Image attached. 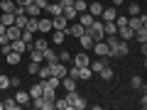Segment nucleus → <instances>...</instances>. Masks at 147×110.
Segmentation results:
<instances>
[{
  "label": "nucleus",
  "mask_w": 147,
  "mask_h": 110,
  "mask_svg": "<svg viewBox=\"0 0 147 110\" xmlns=\"http://www.w3.org/2000/svg\"><path fill=\"white\" fill-rule=\"evenodd\" d=\"M34 3H37V5H39V10H42V12H44V7L49 5V0H34Z\"/></svg>",
  "instance_id": "nucleus-44"
},
{
  "label": "nucleus",
  "mask_w": 147,
  "mask_h": 110,
  "mask_svg": "<svg viewBox=\"0 0 147 110\" xmlns=\"http://www.w3.org/2000/svg\"><path fill=\"white\" fill-rule=\"evenodd\" d=\"M37 68H39V64H37V61H30V66H27V71H30L32 76H37Z\"/></svg>",
  "instance_id": "nucleus-43"
},
{
  "label": "nucleus",
  "mask_w": 147,
  "mask_h": 110,
  "mask_svg": "<svg viewBox=\"0 0 147 110\" xmlns=\"http://www.w3.org/2000/svg\"><path fill=\"white\" fill-rule=\"evenodd\" d=\"M79 44H81L84 52H91V49H93V37L88 34V30H84V34L79 37Z\"/></svg>",
  "instance_id": "nucleus-4"
},
{
  "label": "nucleus",
  "mask_w": 147,
  "mask_h": 110,
  "mask_svg": "<svg viewBox=\"0 0 147 110\" xmlns=\"http://www.w3.org/2000/svg\"><path fill=\"white\" fill-rule=\"evenodd\" d=\"M132 39H135L137 44H147V30L142 27V30H137L135 34H132Z\"/></svg>",
  "instance_id": "nucleus-21"
},
{
  "label": "nucleus",
  "mask_w": 147,
  "mask_h": 110,
  "mask_svg": "<svg viewBox=\"0 0 147 110\" xmlns=\"http://www.w3.org/2000/svg\"><path fill=\"white\" fill-rule=\"evenodd\" d=\"M132 34H135V30H132L130 25H123V27H118V37H120L123 42H130V39H132Z\"/></svg>",
  "instance_id": "nucleus-9"
},
{
  "label": "nucleus",
  "mask_w": 147,
  "mask_h": 110,
  "mask_svg": "<svg viewBox=\"0 0 147 110\" xmlns=\"http://www.w3.org/2000/svg\"><path fill=\"white\" fill-rule=\"evenodd\" d=\"M20 39H22L25 44H32V42H34V32H30V30H22Z\"/></svg>",
  "instance_id": "nucleus-29"
},
{
  "label": "nucleus",
  "mask_w": 147,
  "mask_h": 110,
  "mask_svg": "<svg viewBox=\"0 0 147 110\" xmlns=\"http://www.w3.org/2000/svg\"><path fill=\"white\" fill-rule=\"evenodd\" d=\"M66 27H69V20L64 15H54L52 17V30H61V32H66Z\"/></svg>",
  "instance_id": "nucleus-6"
},
{
  "label": "nucleus",
  "mask_w": 147,
  "mask_h": 110,
  "mask_svg": "<svg viewBox=\"0 0 147 110\" xmlns=\"http://www.w3.org/2000/svg\"><path fill=\"white\" fill-rule=\"evenodd\" d=\"M44 86H49V88H59V83H61V78H57V76H49V78L42 81Z\"/></svg>",
  "instance_id": "nucleus-30"
},
{
  "label": "nucleus",
  "mask_w": 147,
  "mask_h": 110,
  "mask_svg": "<svg viewBox=\"0 0 147 110\" xmlns=\"http://www.w3.org/2000/svg\"><path fill=\"white\" fill-rule=\"evenodd\" d=\"M54 108H57V110H69L66 98H59V95H57V98H54Z\"/></svg>",
  "instance_id": "nucleus-31"
},
{
  "label": "nucleus",
  "mask_w": 147,
  "mask_h": 110,
  "mask_svg": "<svg viewBox=\"0 0 147 110\" xmlns=\"http://www.w3.org/2000/svg\"><path fill=\"white\" fill-rule=\"evenodd\" d=\"M37 32L49 34L52 32V17H37Z\"/></svg>",
  "instance_id": "nucleus-3"
},
{
  "label": "nucleus",
  "mask_w": 147,
  "mask_h": 110,
  "mask_svg": "<svg viewBox=\"0 0 147 110\" xmlns=\"http://www.w3.org/2000/svg\"><path fill=\"white\" fill-rule=\"evenodd\" d=\"M3 105H5V110H20V103H17L15 98H5Z\"/></svg>",
  "instance_id": "nucleus-32"
},
{
  "label": "nucleus",
  "mask_w": 147,
  "mask_h": 110,
  "mask_svg": "<svg viewBox=\"0 0 147 110\" xmlns=\"http://www.w3.org/2000/svg\"><path fill=\"white\" fill-rule=\"evenodd\" d=\"M130 86H132V88H142V91H145V83H142L140 76H132V78H130Z\"/></svg>",
  "instance_id": "nucleus-40"
},
{
  "label": "nucleus",
  "mask_w": 147,
  "mask_h": 110,
  "mask_svg": "<svg viewBox=\"0 0 147 110\" xmlns=\"http://www.w3.org/2000/svg\"><path fill=\"white\" fill-rule=\"evenodd\" d=\"M127 52H130V47H127V42H120V47H118V54H120V56H125Z\"/></svg>",
  "instance_id": "nucleus-42"
},
{
  "label": "nucleus",
  "mask_w": 147,
  "mask_h": 110,
  "mask_svg": "<svg viewBox=\"0 0 147 110\" xmlns=\"http://www.w3.org/2000/svg\"><path fill=\"white\" fill-rule=\"evenodd\" d=\"M115 15H118V7H115V5H108V7H103V12H100L103 22H113V20H115Z\"/></svg>",
  "instance_id": "nucleus-10"
},
{
  "label": "nucleus",
  "mask_w": 147,
  "mask_h": 110,
  "mask_svg": "<svg viewBox=\"0 0 147 110\" xmlns=\"http://www.w3.org/2000/svg\"><path fill=\"white\" fill-rule=\"evenodd\" d=\"M27 93H30V98H39V95H42V83H34Z\"/></svg>",
  "instance_id": "nucleus-34"
},
{
  "label": "nucleus",
  "mask_w": 147,
  "mask_h": 110,
  "mask_svg": "<svg viewBox=\"0 0 147 110\" xmlns=\"http://www.w3.org/2000/svg\"><path fill=\"white\" fill-rule=\"evenodd\" d=\"M93 20H96V17L91 15L88 10H86V12H79V22H81V25H84V27H88V25H91V22H93Z\"/></svg>",
  "instance_id": "nucleus-23"
},
{
  "label": "nucleus",
  "mask_w": 147,
  "mask_h": 110,
  "mask_svg": "<svg viewBox=\"0 0 147 110\" xmlns=\"http://www.w3.org/2000/svg\"><path fill=\"white\" fill-rule=\"evenodd\" d=\"M64 39H66V32L52 30V42H49V44H64Z\"/></svg>",
  "instance_id": "nucleus-17"
},
{
  "label": "nucleus",
  "mask_w": 147,
  "mask_h": 110,
  "mask_svg": "<svg viewBox=\"0 0 147 110\" xmlns=\"http://www.w3.org/2000/svg\"><path fill=\"white\" fill-rule=\"evenodd\" d=\"M103 32H105V37L118 34V25H115V22H103Z\"/></svg>",
  "instance_id": "nucleus-24"
},
{
  "label": "nucleus",
  "mask_w": 147,
  "mask_h": 110,
  "mask_svg": "<svg viewBox=\"0 0 147 110\" xmlns=\"http://www.w3.org/2000/svg\"><path fill=\"white\" fill-rule=\"evenodd\" d=\"M135 15H140V3H130L127 5V17H135Z\"/></svg>",
  "instance_id": "nucleus-35"
},
{
  "label": "nucleus",
  "mask_w": 147,
  "mask_h": 110,
  "mask_svg": "<svg viewBox=\"0 0 147 110\" xmlns=\"http://www.w3.org/2000/svg\"><path fill=\"white\" fill-rule=\"evenodd\" d=\"M25 12H27V17H39V15H42V10H39V5H37V3L25 5Z\"/></svg>",
  "instance_id": "nucleus-16"
},
{
  "label": "nucleus",
  "mask_w": 147,
  "mask_h": 110,
  "mask_svg": "<svg viewBox=\"0 0 147 110\" xmlns=\"http://www.w3.org/2000/svg\"><path fill=\"white\" fill-rule=\"evenodd\" d=\"M37 76H39V78H49V76H52V68H49V64H44V66H39L37 68Z\"/></svg>",
  "instance_id": "nucleus-26"
},
{
  "label": "nucleus",
  "mask_w": 147,
  "mask_h": 110,
  "mask_svg": "<svg viewBox=\"0 0 147 110\" xmlns=\"http://www.w3.org/2000/svg\"><path fill=\"white\" fill-rule=\"evenodd\" d=\"M20 34H22V30L17 25H7L5 27V37L10 39V42H12V39H20Z\"/></svg>",
  "instance_id": "nucleus-12"
},
{
  "label": "nucleus",
  "mask_w": 147,
  "mask_h": 110,
  "mask_svg": "<svg viewBox=\"0 0 147 110\" xmlns=\"http://www.w3.org/2000/svg\"><path fill=\"white\" fill-rule=\"evenodd\" d=\"M93 52H96V56H108V44H105V39L103 42H93Z\"/></svg>",
  "instance_id": "nucleus-14"
},
{
  "label": "nucleus",
  "mask_w": 147,
  "mask_h": 110,
  "mask_svg": "<svg viewBox=\"0 0 147 110\" xmlns=\"http://www.w3.org/2000/svg\"><path fill=\"white\" fill-rule=\"evenodd\" d=\"M113 5H115V7H120V5H123V0H113Z\"/></svg>",
  "instance_id": "nucleus-46"
},
{
  "label": "nucleus",
  "mask_w": 147,
  "mask_h": 110,
  "mask_svg": "<svg viewBox=\"0 0 147 110\" xmlns=\"http://www.w3.org/2000/svg\"><path fill=\"white\" fill-rule=\"evenodd\" d=\"M10 47H12V52L25 54V52H30V47H32V44H25L22 39H12V42H10Z\"/></svg>",
  "instance_id": "nucleus-11"
},
{
  "label": "nucleus",
  "mask_w": 147,
  "mask_h": 110,
  "mask_svg": "<svg viewBox=\"0 0 147 110\" xmlns=\"http://www.w3.org/2000/svg\"><path fill=\"white\" fill-rule=\"evenodd\" d=\"M44 61H47V64H54V61H59V59H57V52H54L52 47H47V49H44Z\"/></svg>",
  "instance_id": "nucleus-25"
},
{
  "label": "nucleus",
  "mask_w": 147,
  "mask_h": 110,
  "mask_svg": "<svg viewBox=\"0 0 147 110\" xmlns=\"http://www.w3.org/2000/svg\"><path fill=\"white\" fill-rule=\"evenodd\" d=\"M0 22H3V25H15V12H3V17H0Z\"/></svg>",
  "instance_id": "nucleus-27"
},
{
  "label": "nucleus",
  "mask_w": 147,
  "mask_h": 110,
  "mask_svg": "<svg viewBox=\"0 0 147 110\" xmlns=\"http://www.w3.org/2000/svg\"><path fill=\"white\" fill-rule=\"evenodd\" d=\"M57 59H59V61H61V64H69V61H71V54H69L66 49H61V52L57 54Z\"/></svg>",
  "instance_id": "nucleus-37"
},
{
  "label": "nucleus",
  "mask_w": 147,
  "mask_h": 110,
  "mask_svg": "<svg viewBox=\"0 0 147 110\" xmlns=\"http://www.w3.org/2000/svg\"><path fill=\"white\" fill-rule=\"evenodd\" d=\"M32 47H34V49H39V52H44V49L49 47V42H47V37H42V39H37V42H32Z\"/></svg>",
  "instance_id": "nucleus-33"
},
{
  "label": "nucleus",
  "mask_w": 147,
  "mask_h": 110,
  "mask_svg": "<svg viewBox=\"0 0 147 110\" xmlns=\"http://www.w3.org/2000/svg\"><path fill=\"white\" fill-rule=\"evenodd\" d=\"M44 12H47L49 17H54V15H61V3H54V5L49 3V5L44 7Z\"/></svg>",
  "instance_id": "nucleus-19"
},
{
  "label": "nucleus",
  "mask_w": 147,
  "mask_h": 110,
  "mask_svg": "<svg viewBox=\"0 0 147 110\" xmlns=\"http://www.w3.org/2000/svg\"><path fill=\"white\" fill-rule=\"evenodd\" d=\"M30 61H37V64H42V61H44V52H39V49L30 47Z\"/></svg>",
  "instance_id": "nucleus-20"
},
{
  "label": "nucleus",
  "mask_w": 147,
  "mask_h": 110,
  "mask_svg": "<svg viewBox=\"0 0 147 110\" xmlns=\"http://www.w3.org/2000/svg\"><path fill=\"white\" fill-rule=\"evenodd\" d=\"M49 68H52V76H57V78H64L66 76V64H61V61L49 64Z\"/></svg>",
  "instance_id": "nucleus-8"
},
{
  "label": "nucleus",
  "mask_w": 147,
  "mask_h": 110,
  "mask_svg": "<svg viewBox=\"0 0 147 110\" xmlns=\"http://www.w3.org/2000/svg\"><path fill=\"white\" fill-rule=\"evenodd\" d=\"M64 98H66V103H69V110H84V108H86L84 95H79L76 91H69Z\"/></svg>",
  "instance_id": "nucleus-1"
},
{
  "label": "nucleus",
  "mask_w": 147,
  "mask_h": 110,
  "mask_svg": "<svg viewBox=\"0 0 147 110\" xmlns=\"http://www.w3.org/2000/svg\"><path fill=\"white\" fill-rule=\"evenodd\" d=\"M86 7H88L86 0H74V10H76V12H86Z\"/></svg>",
  "instance_id": "nucleus-36"
},
{
  "label": "nucleus",
  "mask_w": 147,
  "mask_h": 110,
  "mask_svg": "<svg viewBox=\"0 0 147 110\" xmlns=\"http://www.w3.org/2000/svg\"><path fill=\"white\" fill-rule=\"evenodd\" d=\"M86 10H88L93 17H100V12H103V5H100V3H88V7H86Z\"/></svg>",
  "instance_id": "nucleus-22"
},
{
  "label": "nucleus",
  "mask_w": 147,
  "mask_h": 110,
  "mask_svg": "<svg viewBox=\"0 0 147 110\" xmlns=\"http://www.w3.org/2000/svg\"><path fill=\"white\" fill-rule=\"evenodd\" d=\"M98 73H100V78H103V81H110V78H113V68H110V66H108V64H105V66H103V68H100V71H98Z\"/></svg>",
  "instance_id": "nucleus-28"
},
{
  "label": "nucleus",
  "mask_w": 147,
  "mask_h": 110,
  "mask_svg": "<svg viewBox=\"0 0 147 110\" xmlns=\"http://www.w3.org/2000/svg\"><path fill=\"white\" fill-rule=\"evenodd\" d=\"M25 30L37 32V17H27V22H25Z\"/></svg>",
  "instance_id": "nucleus-39"
},
{
  "label": "nucleus",
  "mask_w": 147,
  "mask_h": 110,
  "mask_svg": "<svg viewBox=\"0 0 147 110\" xmlns=\"http://www.w3.org/2000/svg\"><path fill=\"white\" fill-rule=\"evenodd\" d=\"M76 83H79L76 78H71V76H64V78H61V83H59V86H64V91L69 93V91H76Z\"/></svg>",
  "instance_id": "nucleus-15"
},
{
  "label": "nucleus",
  "mask_w": 147,
  "mask_h": 110,
  "mask_svg": "<svg viewBox=\"0 0 147 110\" xmlns=\"http://www.w3.org/2000/svg\"><path fill=\"white\" fill-rule=\"evenodd\" d=\"M84 30H86V27L81 25V22H69V27H66V34H71V37H76V39H79V37L84 34Z\"/></svg>",
  "instance_id": "nucleus-7"
},
{
  "label": "nucleus",
  "mask_w": 147,
  "mask_h": 110,
  "mask_svg": "<svg viewBox=\"0 0 147 110\" xmlns=\"http://www.w3.org/2000/svg\"><path fill=\"white\" fill-rule=\"evenodd\" d=\"M0 34H5V25L3 22H0Z\"/></svg>",
  "instance_id": "nucleus-47"
},
{
  "label": "nucleus",
  "mask_w": 147,
  "mask_h": 110,
  "mask_svg": "<svg viewBox=\"0 0 147 110\" xmlns=\"http://www.w3.org/2000/svg\"><path fill=\"white\" fill-rule=\"evenodd\" d=\"M61 3V7H69V5H74V0H59Z\"/></svg>",
  "instance_id": "nucleus-45"
},
{
  "label": "nucleus",
  "mask_w": 147,
  "mask_h": 110,
  "mask_svg": "<svg viewBox=\"0 0 147 110\" xmlns=\"http://www.w3.org/2000/svg\"><path fill=\"white\" fill-rule=\"evenodd\" d=\"M25 22H27V15H15V25L20 30H25Z\"/></svg>",
  "instance_id": "nucleus-41"
},
{
  "label": "nucleus",
  "mask_w": 147,
  "mask_h": 110,
  "mask_svg": "<svg viewBox=\"0 0 147 110\" xmlns=\"http://www.w3.org/2000/svg\"><path fill=\"white\" fill-rule=\"evenodd\" d=\"M15 100L20 103V108H25V105L32 103V98H30V93H27V91H17V93H15Z\"/></svg>",
  "instance_id": "nucleus-13"
},
{
  "label": "nucleus",
  "mask_w": 147,
  "mask_h": 110,
  "mask_svg": "<svg viewBox=\"0 0 147 110\" xmlns=\"http://www.w3.org/2000/svg\"><path fill=\"white\" fill-rule=\"evenodd\" d=\"M86 30H88V34L93 37V42H103V39H105V32H103V20H98V17H96V20L91 22V25L86 27Z\"/></svg>",
  "instance_id": "nucleus-2"
},
{
  "label": "nucleus",
  "mask_w": 147,
  "mask_h": 110,
  "mask_svg": "<svg viewBox=\"0 0 147 110\" xmlns=\"http://www.w3.org/2000/svg\"><path fill=\"white\" fill-rule=\"evenodd\" d=\"M7 88H10V76L0 73V91H7Z\"/></svg>",
  "instance_id": "nucleus-38"
},
{
  "label": "nucleus",
  "mask_w": 147,
  "mask_h": 110,
  "mask_svg": "<svg viewBox=\"0 0 147 110\" xmlns=\"http://www.w3.org/2000/svg\"><path fill=\"white\" fill-rule=\"evenodd\" d=\"M5 61L10 64V66H17V64L22 61V54H17V52H7V54H5Z\"/></svg>",
  "instance_id": "nucleus-18"
},
{
  "label": "nucleus",
  "mask_w": 147,
  "mask_h": 110,
  "mask_svg": "<svg viewBox=\"0 0 147 110\" xmlns=\"http://www.w3.org/2000/svg\"><path fill=\"white\" fill-rule=\"evenodd\" d=\"M71 64H76V66H88V64H91L88 52H84V49H81V52L76 54V56H71Z\"/></svg>",
  "instance_id": "nucleus-5"
}]
</instances>
